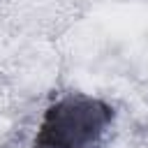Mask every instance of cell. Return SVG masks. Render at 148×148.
Instances as JSON below:
<instances>
[{
  "instance_id": "1",
  "label": "cell",
  "mask_w": 148,
  "mask_h": 148,
  "mask_svg": "<svg viewBox=\"0 0 148 148\" xmlns=\"http://www.w3.org/2000/svg\"><path fill=\"white\" fill-rule=\"evenodd\" d=\"M113 109L88 95H67L51 104L42 118L32 148H99Z\"/></svg>"
}]
</instances>
